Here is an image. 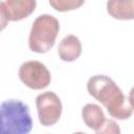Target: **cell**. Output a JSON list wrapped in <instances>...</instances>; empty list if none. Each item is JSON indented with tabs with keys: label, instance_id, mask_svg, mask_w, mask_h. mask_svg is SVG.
Returning a JSON list of instances; mask_svg holds the SVG:
<instances>
[{
	"label": "cell",
	"instance_id": "1",
	"mask_svg": "<svg viewBox=\"0 0 134 134\" xmlns=\"http://www.w3.org/2000/svg\"><path fill=\"white\" fill-rule=\"evenodd\" d=\"M87 90L107 109L112 117L127 119L132 115V94L130 96L124 95L120 88L109 76L98 74L90 77L87 83Z\"/></svg>",
	"mask_w": 134,
	"mask_h": 134
},
{
	"label": "cell",
	"instance_id": "2",
	"mask_svg": "<svg viewBox=\"0 0 134 134\" xmlns=\"http://www.w3.org/2000/svg\"><path fill=\"white\" fill-rule=\"evenodd\" d=\"M32 119L28 106L18 99L0 104V134H29Z\"/></svg>",
	"mask_w": 134,
	"mask_h": 134
},
{
	"label": "cell",
	"instance_id": "3",
	"mask_svg": "<svg viewBox=\"0 0 134 134\" xmlns=\"http://www.w3.org/2000/svg\"><path fill=\"white\" fill-rule=\"evenodd\" d=\"M59 30L60 23L55 17L48 14L37 17L31 25L28 38L30 50L38 53H45L50 50L54 45Z\"/></svg>",
	"mask_w": 134,
	"mask_h": 134
},
{
	"label": "cell",
	"instance_id": "4",
	"mask_svg": "<svg viewBox=\"0 0 134 134\" xmlns=\"http://www.w3.org/2000/svg\"><path fill=\"white\" fill-rule=\"evenodd\" d=\"M19 79L26 87L40 90L50 84L51 75L43 63L39 61H27L19 68Z\"/></svg>",
	"mask_w": 134,
	"mask_h": 134
},
{
	"label": "cell",
	"instance_id": "5",
	"mask_svg": "<svg viewBox=\"0 0 134 134\" xmlns=\"http://www.w3.org/2000/svg\"><path fill=\"white\" fill-rule=\"evenodd\" d=\"M39 120L43 126L49 127L57 124L62 114V103L60 97L52 91L39 94L36 98Z\"/></svg>",
	"mask_w": 134,
	"mask_h": 134
},
{
	"label": "cell",
	"instance_id": "6",
	"mask_svg": "<svg viewBox=\"0 0 134 134\" xmlns=\"http://www.w3.org/2000/svg\"><path fill=\"white\" fill-rule=\"evenodd\" d=\"M58 53L62 61L73 62L82 53V43L74 35L66 36L59 44Z\"/></svg>",
	"mask_w": 134,
	"mask_h": 134
},
{
	"label": "cell",
	"instance_id": "7",
	"mask_svg": "<svg viewBox=\"0 0 134 134\" xmlns=\"http://www.w3.org/2000/svg\"><path fill=\"white\" fill-rule=\"evenodd\" d=\"M5 6L9 16V21H20L27 18L36 8L35 0H6Z\"/></svg>",
	"mask_w": 134,
	"mask_h": 134
},
{
	"label": "cell",
	"instance_id": "8",
	"mask_svg": "<svg viewBox=\"0 0 134 134\" xmlns=\"http://www.w3.org/2000/svg\"><path fill=\"white\" fill-rule=\"evenodd\" d=\"M107 12L118 20H132L134 18L133 0H112L107 3Z\"/></svg>",
	"mask_w": 134,
	"mask_h": 134
},
{
	"label": "cell",
	"instance_id": "9",
	"mask_svg": "<svg viewBox=\"0 0 134 134\" xmlns=\"http://www.w3.org/2000/svg\"><path fill=\"white\" fill-rule=\"evenodd\" d=\"M82 117L86 126L93 130L99 128L106 119L103 109L95 104L85 105L82 109Z\"/></svg>",
	"mask_w": 134,
	"mask_h": 134
},
{
	"label": "cell",
	"instance_id": "10",
	"mask_svg": "<svg viewBox=\"0 0 134 134\" xmlns=\"http://www.w3.org/2000/svg\"><path fill=\"white\" fill-rule=\"evenodd\" d=\"M49 4L59 12H67L79 8L84 4V1L77 0H50Z\"/></svg>",
	"mask_w": 134,
	"mask_h": 134
},
{
	"label": "cell",
	"instance_id": "11",
	"mask_svg": "<svg viewBox=\"0 0 134 134\" xmlns=\"http://www.w3.org/2000/svg\"><path fill=\"white\" fill-rule=\"evenodd\" d=\"M95 134H120V128L113 119H105L99 128L95 130Z\"/></svg>",
	"mask_w": 134,
	"mask_h": 134
},
{
	"label": "cell",
	"instance_id": "12",
	"mask_svg": "<svg viewBox=\"0 0 134 134\" xmlns=\"http://www.w3.org/2000/svg\"><path fill=\"white\" fill-rule=\"evenodd\" d=\"M9 21V16L7 13V8L3 1H0V27L4 29Z\"/></svg>",
	"mask_w": 134,
	"mask_h": 134
},
{
	"label": "cell",
	"instance_id": "13",
	"mask_svg": "<svg viewBox=\"0 0 134 134\" xmlns=\"http://www.w3.org/2000/svg\"><path fill=\"white\" fill-rule=\"evenodd\" d=\"M73 134H86V133H84V132H75Z\"/></svg>",
	"mask_w": 134,
	"mask_h": 134
},
{
	"label": "cell",
	"instance_id": "14",
	"mask_svg": "<svg viewBox=\"0 0 134 134\" xmlns=\"http://www.w3.org/2000/svg\"><path fill=\"white\" fill-rule=\"evenodd\" d=\"M0 30H2V29H1V27H0Z\"/></svg>",
	"mask_w": 134,
	"mask_h": 134
}]
</instances>
